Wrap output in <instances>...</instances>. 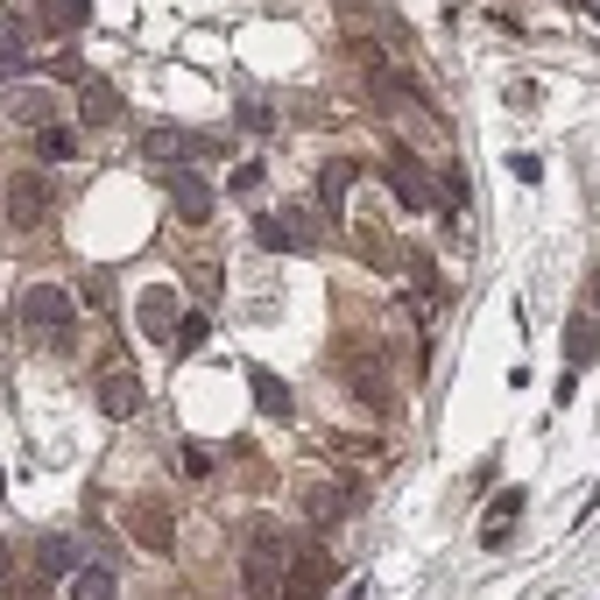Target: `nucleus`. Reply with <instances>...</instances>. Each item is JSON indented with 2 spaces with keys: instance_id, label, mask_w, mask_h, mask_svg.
Listing matches in <instances>:
<instances>
[{
  "instance_id": "a211bd4d",
  "label": "nucleus",
  "mask_w": 600,
  "mask_h": 600,
  "mask_svg": "<svg viewBox=\"0 0 600 600\" xmlns=\"http://www.w3.org/2000/svg\"><path fill=\"white\" fill-rule=\"evenodd\" d=\"M318 587H333V566H325L318 551L289 558V587H283V593H318Z\"/></svg>"
},
{
  "instance_id": "b1692460",
  "label": "nucleus",
  "mask_w": 600,
  "mask_h": 600,
  "mask_svg": "<svg viewBox=\"0 0 600 600\" xmlns=\"http://www.w3.org/2000/svg\"><path fill=\"white\" fill-rule=\"evenodd\" d=\"M205 333H212V318H205V312H184V325H177V346H205Z\"/></svg>"
},
{
  "instance_id": "4468645a",
  "label": "nucleus",
  "mask_w": 600,
  "mask_h": 600,
  "mask_svg": "<svg viewBox=\"0 0 600 600\" xmlns=\"http://www.w3.org/2000/svg\"><path fill=\"white\" fill-rule=\"evenodd\" d=\"M516 516H522V488H509V495L488 509V522H480V545L501 551V545H509V530H516Z\"/></svg>"
},
{
  "instance_id": "f03ea898",
  "label": "nucleus",
  "mask_w": 600,
  "mask_h": 600,
  "mask_svg": "<svg viewBox=\"0 0 600 600\" xmlns=\"http://www.w3.org/2000/svg\"><path fill=\"white\" fill-rule=\"evenodd\" d=\"M14 318H22V333L50 339V346H71V325H79V304H71L64 283H29L22 297H14Z\"/></svg>"
},
{
  "instance_id": "dca6fc26",
  "label": "nucleus",
  "mask_w": 600,
  "mask_h": 600,
  "mask_svg": "<svg viewBox=\"0 0 600 600\" xmlns=\"http://www.w3.org/2000/svg\"><path fill=\"white\" fill-rule=\"evenodd\" d=\"M593 354H600V312L587 304V312L572 318V333H566V360H572V367H587Z\"/></svg>"
},
{
  "instance_id": "9b49d317",
  "label": "nucleus",
  "mask_w": 600,
  "mask_h": 600,
  "mask_svg": "<svg viewBox=\"0 0 600 600\" xmlns=\"http://www.w3.org/2000/svg\"><path fill=\"white\" fill-rule=\"evenodd\" d=\"M142 156L170 170V163H184V156H199V142H191V134H184V128H149V134H142Z\"/></svg>"
},
{
  "instance_id": "6e6552de",
  "label": "nucleus",
  "mask_w": 600,
  "mask_h": 600,
  "mask_svg": "<svg viewBox=\"0 0 600 600\" xmlns=\"http://www.w3.org/2000/svg\"><path fill=\"white\" fill-rule=\"evenodd\" d=\"M43 212H50V177L43 170H14L8 177V220L29 234V226H43Z\"/></svg>"
},
{
  "instance_id": "5701e85b",
  "label": "nucleus",
  "mask_w": 600,
  "mask_h": 600,
  "mask_svg": "<svg viewBox=\"0 0 600 600\" xmlns=\"http://www.w3.org/2000/svg\"><path fill=\"white\" fill-rule=\"evenodd\" d=\"M14 121L43 128V121H50V100H43V92H35V85H22V92H14Z\"/></svg>"
},
{
  "instance_id": "0eeeda50",
  "label": "nucleus",
  "mask_w": 600,
  "mask_h": 600,
  "mask_svg": "<svg viewBox=\"0 0 600 600\" xmlns=\"http://www.w3.org/2000/svg\"><path fill=\"white\" fill-rule=\"evenodd\" d=\"M170 205H177V220H184V226H205V220H212V205H220V191H212L199 170L170 163Z\"/></svg>"
},
{
  "instance_id": "aec40b11",
  "label": "nucleus",
  "mask_w": 600,
  "mask_h": 600,
  "mask_svg": "<svg viewBox=\"0 0 600 600\" xmlns=\"http://www.w3.org/2000/svg\"><path fill=\"white\" fill-rule=\"evenodd\" d=\"M354 396H360V403H375V410H389V389H382V367L367 360V354H354Z\"/></svg>"
},
{
  "instance_id": "bb28decb",
  "label": "nucleus",
  "mask_w": 600,
  "mask_h": 600,
  "mask_svg": "<svg viewBox=\"0 0 600 600\" xmlns=\"http://www.w3.org/2000/svg\"><path fill=\"white\" fill-rule=\"evenodd\" d=\"M587 304H593V312H600V268H593V283H587Z\"/></svg>"
},
{
  "instance_id": "412c9836",
  "label": "nucleus",
  "mask_w": 600,
  "mask_h": 600,
  "mask_svg": "<svg viewBox=\"0 0 600 600\" xmlns=\"http://www.w3.org/2000/svg\"><path fill=\"white\" fill-rule=\"evenodd\" d=\"M247 382H255V403H262L268 417H289V389L268 375V367H247Z\"/></svg>"
},
{
  "instance_id": "f8f14e48",
  "label": "nucleus",
  "mask_w": 600,
  "mask_h": 600,
  "mask_svg": "<svg viewBox=\"0 0 600 600\" xmlns=\"http://www.w3.org/2000/svg\"><path fill=\"white\" fill-rule=\"evenodd\" d=\"M354 177H360V163H354V156H333V163L318 170V205H325V212H339V205H346V191H354Z\"/></svg>"
},
{
  "instance_id": "1a4fd4ad",
  "label": "nucleus",
  "mask_w": 600,
  "mask_h": 600,
  "mask_svg": "<svg viewBox=\"0 0 600 600\" xmlns=\"http://www.w3.org/2000/svg\"><path fill=\"white\" fill-rule=\"evenodd\" d=\"M92 396H100L106 417H134V410H142V382H134L128 360H106V367H100V389H92Z\"/></svg>"
},
{
  "instance_id": "9d476101",
  "label": "nucleus",
  "mask_w": 600,
  "mask_h": 600,
  "mask_svg": "<svg viewBox=\"0 0 600 600\" xmlns=\"http://www.w3.org/2000/svg\"><path fill=\"white\" fill-rule=\"evenodd\" d=\"M354 480H312V488H304V516L318 522V530H333L339 516H354Z\"/></svg>"
},
{
  "instance_id": "39448f33",
  "label": "nucleus",
  "mask_w": 600,
  "mask_h": 600,
  "mask_svg": "<svg viewBox=\"0 0 600 600\" xmlns=\"http://www.w3.org/2000/svg\"><path fill=\"white\" fill-rule=\"evenodd\" d=\"M134 325H142V339L170 346V339H177V325H184V304H177V289H170V283H149L142 297H134Z\"/></svg>"
},
{
  "instance_id": "a878e982",
  "label": "nucleus",
  "mask_w": 600,
  "mask_h": 600,
  "mask_svg": "<svg viewBox=\"0 0 600 600\" xmlns=\"http://www.w3.org/2000/svg\"><path fill=\"white\" fill-rule=\"evenodd\" d=\"M184 474H191V480L212 474V452H205V445H184Z\"/></svg>"
},
{
  "instance_id": "f257e3e1",
  "label": "nucleus",
  "mask_w": 600,
  "mask_h": 600,
  "mask_svg": "<svg viewBox=\"0 0 600 600\" xmlns=\"http://www.w3.org/2000/svg\"><path fill=\"white\" fill-rule=\"evenodd\" d=\"M289 558H297V537L276 530V522H255V530H247V558H241V587L255 600L283 593L289 587Z\"/></svg>"
},
{
  "instance_id": "423d86ee",
  "label": "nucleus",
  "mask_w": 600,
  "mask_h": 600,
  "mask_svg": "<svg viewBox=\"0 0 600 600\" xmlns=\"http://www.w3.org/2000/svg\"><path fill=\"white\" fill-rule=\"evenodd\" d=\"M128 537H134V545H142V551L170 558V551H177V516H170L156 495H142V501H134V509H128Z\"/></svg>"
},
{
  "instance_id": "20e7f679",
  "label": "nucleus",
  "mask_w": 600,
  "mask_h": 600,
  "mask_svg": "<svg viewBox=\"0 0 600 600\" xmlns=\"http://www.w3.org/2000/svg\"><path fill=\"white\" fill-rule=\"evenodd\" d=\"M382 177H389V191H396V205H403V212H431V205H438V184L424 177V163L410 156V149H389Z\"/></svg>"
},
{
  "instance_id": "6ab92c4d",
  "label": "nucleus",
  "mask_w": 600,
  "mask_h": 600,
  "mask_svg": "<svg viewBox=\"0 0 600 600\" xmlns=\"http://www.w3.org/2000/svg\"><path fill=\"white\" fill-rule=\"evenodd\" d=\"M35 566H43L50 579H71V572H79V545H71V537H50V545L35 551Z\"/></svg>"
},
{
  "instance_id": "2eb2a0df",
  "label": "nucleus",
  "mask_w": 600,
  "mask_h": 600,
  "mask_svg": "<svg viewBox=\"0 0 600 600\" xmlns=\"http://www.w3.org/2000/svg\"><path fill=\"white\" fill-rule=\"evenodd\" d=\"M121 113H128V100H121V92H113L106 79H85V128H113Z\"/></svg>"
},
{
  "instance_id": "f3484780",
  "label": "nucleus",
  "mask_w": 600,
  "mask_h": 600,
  "mask_svg": "<svg viewBox=\"0 0 600 600\" xmlns=\"http://www.w3.org/2000/svg\"><path fill=\"white\" fill-rule=\"evenodd\" d=\"M35 156H43V163H71V156H79V128L43 121V128H35Z\"/></svg>"
},
{
  "instance_id": "ddd939ff",
  "label": "nucleus",
  "mask_w": 600,
  "mask_h": 600,
  "mask_svg": "<svg viewBox=\"0 0 600 600\" xmlns=\"http://www.w3.org/2000/svg\"><path fill=\"white\" fill-rule=\"evenodd\" d=\"M121 593V579H113V566H79L64 579V600H113Z\"/></svg>"
},
{
  "instance_id": "7ed1b4c3",
  "label": "nucleus",
  "mask_w": 600,
  "mask_h": 600,
  "mask_svg": "<svg viewBox=\"0 0 600 600\" xmlns=\"http://www.w3.org/2000/svg\"><path fill=\"white\" fill-rule=\"evenodd\" d=\"M255 241L268 247V255H312V247H318V212H312V205L262 212V220H255Z\"/></svg>"
},
{
  "instance_id": "4be33fe9",
  "label": "nucleus",
  "mask_w": 600,
  "mask_h": 600,
  "mask_svg": "<svg viewBox=\"0 0 600 600\" xmlns=\"http://www.w3.org/2000/svg\"><path fill=\"white\" fill-rule=\"evenodd\" d=\"M92 22V0H50V29L57 35H79Z\"/></svg>"
},
{
  "instance_id": "393cba45",
  "label": "nucleus",
  "mask_w": 600,
  "mask_h": 600,
  "mask_svg": "<svg viewBox=\"0 0 600 600\" xmlns=\"http://www.w3.org/2000/svg\"><path fill=\"white\" fill-rule=\"evenodd\" d=\"M226 191H241V199H247V191H262V163H241L234 177H226Z\"/></svg>"
}]
</instances>
